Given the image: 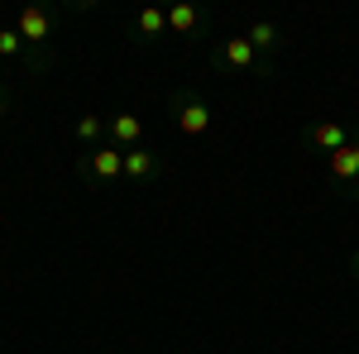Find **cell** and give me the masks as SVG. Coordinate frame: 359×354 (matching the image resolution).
Returning a JSON list of instances; mask_svg holds the SVG:
<instances>
[{
    "instance_id": "cell-6",
    "label": "cell",
    "mask_w": 359,
    "mask_h": 354,
    "mask_svg": "<svg viewBox=\"0 0 359 354\" xmlns=\"http://www.w3.org/2000/svg\"><path fill=\"white\" fill-rule=\"evenodd\" d=\"M355 139H359V120H321V125L302 130V144L316 149V154H335V149H345Z\"/></svg>"
},
{
    "instance_id": "cell-1",
    "label": "cell",
    "mask_w": 359,
    "mask_h": 354,
    "mask_svg": "<svg viewBox=\"0 0 359 354\" xmlns=\"http://www.w3.org/2000/svg\"><path fill=\"white\" fill-rule=\"evenodd\" d=\"M53 25H57V5H25L15 15V29H20V39L29 48V57H25L29 77H43L53 67Z\"/></svg>"
},
{
    "instance_id": "cell-13",
    "label": "cell",
    "mask_w": 359,
    "mask_h": 354,
    "mask_svg": "<svg viewBox=\"0 0 359 354\" xmlns=\"http://www.w3.org/2000/svg\"><path fill=\"white\" fill-rule=\"evenodd\" d=\"M101 139H106V120H101V115H82V120H77V144L101 149Z\"/></svg>"
},
{
    "instance_id": "cell-8",
    "label": "cell",
    "mask_w": 359,
    "mask_h": 354,
    "mask_svg": "<svg viewBox=\"0 0 359 354\" xmlns=\"http://www.w3.org/2000/svg\"><path fill=\"white\" fill-rule=\"evenodd\" d=\"M163 177V158L149 149V144H139V149H125V182H135V187H149V182H158Z\"/></svg>"
},
{
    "instance_id": "cell-7",
    "label": "cell",
    "mask_w": 359,
    "mask_h": 354,
    "mask_svg": "<svg viewBox=\"0 0 359 354\" xmlns=\"http://www.w3.org/2000/svg\"><path fill=\"white\" fill-rule=\"evenodd\" d=\"M168 29L182 39H201V34H211V10L192 5V0H177V5H168Z\"/></svg>"
},
{
    "instance_id": "cell-15",
    "label": "cell",
    "mask_w": 359,
    "mask_h": 354,
    "mask_svg": "<svg viewBox=\"0 0 359 354\" xmlns=\"http://www.w3.org/2000/svg\"><path fill=\"white\" fill-rule=\"evenodd\" d=\"M350 273H355V282H359V249L350 254Z\"/></svg>"
},
{
    "instance_id": "cell-4",
    "label": "cell",
    "mask_w": 359,
    "mask_h": 354,
    "mask_svg": "<svg viewBox=\"0 0 359 354\" xmlns=\"http://www.w3.org/2000/svg\"><path fill=\"white\" fill-rule=\"evenodd\" d=\"M77 177H82V182H96V187L120 182V177H125V149L101 144V149H86V154H77Z\"/></svg>"
},
{
    "instance_id": "cell-9",
    "label": "cell",
    "mask_w": 359,
    "mask_h": 354,
    "mask_svg": "<svg viewBox=\"0 0 359 354\" xmlns=\"http://www.w3.org/2000/svg\"><path fill=\"white\" fill-rule=\"evenodd\" d=\"M168 34V10L163 5H144L135 20H130V39H139V43H154V39H163Z\"/></svg>"
},
{
    "instance_id": "cell-12",
    "label": "cell",
    "mask_w": 359,
    "mask_h": 354,
    "mask_svg": "<svg viewBox=\"0 0 359 354\" xmlns=\"http://www.w3.org/2000/svg\"><path fill=\"white\" fill-rule=\"evenodd\" d=\"M25 57H29V48L20 39V29H0V62H20L25 67Z\"/></svg>"
},
{
    "instance_id": "cell-3",
    "label": "cell",
    "mask_w": 359,
    "mask_h": 354,
    "mask_svg": "<svg viewBox=\"0 0 359 354\" xmlns=\"http://www.w3.org/2000/svg\"><path fill=\"white\" fill-rule=\"evenodd\" d=\"M211 67H216V72H259V77H273V62L254 53V43H249L245 34L221 39V43L211 48Z\"/></svg>"
},
{
    "instance_id": "cell-2",
    "label": "cell",
    "mask_w": 359,
    "mask_h": 354,
    "mask_svg": "<svg viewBox=\"0 0 359 354\" xmlns=\"http://www.w3.org/2000/svg\"><path fill=\"white\" fill-rule=\"evenodd\" d=\"M168 115H172V125L182 130L187 139H201L206 130H211V101L196 91V86H177L172 96H168Z\"/></svg>"
},
{
    "instance_id": "cell-14",
    "label": "cell",
    "mask_w": 359,
    "mask_h": 354,
    "mask_svg": "<svg viewBox=\"0 0 359 354\" xmlns=\"http://www.w3.org/2000/svg\"><path fill=\"white\" fill-rule=\"evenodd\" d=\"M0 115H10V91L0 86Z\"/></svg>"
},
{
    "instance_id": "cell-10",
    "label": "cell",
    "mask_w": 359,
    "mask_h": 354,
    "mask_svg": "<svg viewBox=\"0 0 359 354\" xmlns=\"http://www.w3.org/2000/svg\"><path fill=\"white\" fill-rule=\"evenodd\" d=\"M106 139L115 149H139L144 144V120L139 115H111L106 120Z\"/></svg>"
},
{
    "instance_id": "cell-11",
    "label": "cell",
    "mask_w": 359,
    "mask_h": 354,
    "mask_svg": "<svg viewBox=\"0 0 359 354\" xmlns=\"http://www.w3.org/2000/svg\"><path fill=\"white\" fill-rule=\"evenodd\" d=\"M245 39L254 43V53H259V57H269V62H273V53L283 48V29H278L273 20H254V25L245 29Z\"/></svg>"
},
{
    "instance_id": "cell-5",
    "label": "cell",
    "mask_w": 359,
    "mask_h": 354,
    "mask_svg": "<svg viewBox=\"0 0 359 354\" xmlns=\"http://www.w3.org/2000/svg\"><path fill=\"white\" fill-rule=\"evenodd\" d=\"M326 177H331V187L340 196L359 201V139L345 144V149H335V154H326Z\"/></svg>"
}]
</instances>
